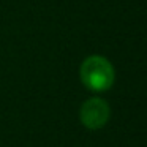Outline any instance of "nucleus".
I'll return each instance as SVG.
<instances>
[{
  "label": "nucleus",
  "mask_w": 147,
  "mask_h": 147,
  "mask_svg": "<svg viewBox=\"0 0 147 147\" xmlns=\"http://www.w3.org/2000/svg\"><path fill=\"white\" fill-rule=\"evenodd\" d=\"M79 76L82 84L89 90L105 92L114 84L115 71L108 59L101 55H90L81 65Z\"/></svg>",
  "instance_id": "nucleus-1"
},
{
  "label": "nucleus",
  "mask_w": 147,
  "mask_h": 147,
  "mask_svg": "<svg viewBox=\"0 0 147 147\" xmlns=\"http://www.w3.org/2000/svg\"><path fill=\"white\" fill-rule=\"evenodd\" d=\"M111 108L101 98H89L82 103L79 109V119L89 130H100L109 120Z\"/></svg>",
  "instance_id": "nucleus-2"
}]
</instances>
